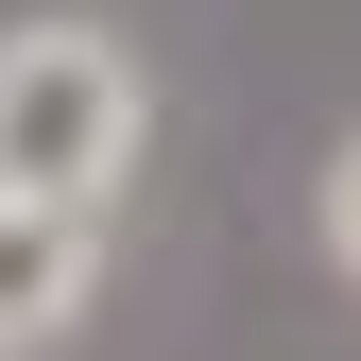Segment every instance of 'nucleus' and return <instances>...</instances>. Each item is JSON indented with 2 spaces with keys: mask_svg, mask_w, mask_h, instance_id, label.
<instances>
[{
  "mask_svg": "<svg viewBox=\"0 0 361 361\" xmlns=\"http://www.w3.org/2000/svg\"><path fill=\"white\" fill-rule=\"evenodd\" d=\"M155 138V86L104 18H18L0 35V190H69V207H121V172Z\"/></svg>",
  "mask_w": 361,
  "mask_h": 361,
  "instance_id": "obj_1",
  "label": "nucleus"
},
{
  "mask_svg": "<svg viewBox=\"0 0 361 361\" xmlns=\"http://www.w3.org/2000/svg\"><path fill=\"white\" fill-rule=\"evenodd\" d=\"M104 293V207L69 190H0V361H52Z\"/></svg>",
  "mask_w": 361,
  "mask_h": 361,
  "instance_id": "obj_2",
  "label": "nucleus"
},
{
  "mask_svg": "<svg viewBox=\"0 0 361 361\" xmlns=\"http://www.w3.org/2000/svg\"><path fill=\"white\" fill-rule=\"evenodd\" d=\"M310 224H327V258H344V276H361V138H344L327 172H310Z\"/></svg>",
  "mask_w": 361,
  "mask_h": 361,
  "instance_id": "obj_3",
  "label": "nucleus"
}]
</instances>
